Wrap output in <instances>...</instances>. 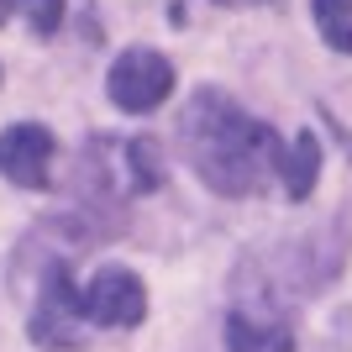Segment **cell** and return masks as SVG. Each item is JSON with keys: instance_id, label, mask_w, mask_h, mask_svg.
<instances>
[{"instance_id": "6da1fadb", "label": "cell", "mask_w": 352, "mask_h": 352, "mask_svg": "<svg viewBox=\"0 0 352 352\" xmlns=\"http://www.w3.org/2000/svg\"><path fill=\"white\" fill-rule=\"evenodd\" d=\"M179 137H184V153H190L195 174L216 195H252L268 179V168H284L274 126L252 121L242 105H232L216 89H200L190 100Z\"/></svg>"}, {"instance_id": "7a4b0ae2", "label": "cell", "mask_w": 352, "mask_h": 352, "mask_svg": "<svg viewBox=\"0 0 352 352\" xmlns=\"http://www.w3.org/2000/svg\"><path fill=\"white\" fill-rule=\"evenodd\" d=\"M105 89H111V100H116L121 111L142 116V111H153V105L168 100V89H174V63L163 58V53H153V47H126V53L111 63V74H105Z\"/></svg>"}, {"instance_id": "3957f363", "label": "cell", "mask_w": 352, "mask_h": 352, "mask_svg": "<svg viewBox=\"0 0 352 352\" xmlns=\"http://www.w3.org/2000/svg\"><path fill=\"white\" fill-rule=\"evenodd\" d=\"M85 294L69 284V268L47 263L43 274V294H37V310H32V342L37 347H79V326H85Z\"/></svg>"}, {"instance_id": "277c9868", "label": "cell", "mask_w": 352, "mask_h": 352, "mask_svg": "<svg viewBox=\"0 0 352 352\" xmlns=\"http://www.w3.org/2000/svg\"><path fill=\"white\" fill-rule=\"evenodd\" d=\"M79 294H85V316L95 326H137L147 316L142 279L126 274V268H95V279Z\"/></svg>"}, {"instance_id": "5b68a950", "label": "cell", "mask_w": 352, "mask_h": 352, "mask_svg": "<svg viewBox=\"0 0 352 352\" xmlns=\"http://www.w3.org/2000/svg\"><path fill=\"white\" fill-rule=\"evenodd\" d=\"M47 163H53V132L37 121H16L0 132V174L21 190H43Z\"/></svg>"}, {"instance_id": "8992f818", "label": "cell", "mask_w": 352, "mask_h": 352, "mask_svg": "<svg viewBox=\"0 0 352 352\" xmlns=\"http://www.w3.org/2000/svg\"><path fill=\"white\" fill-rule=\"evenodd\" d=\"M226 347L232 352H294V337L279 321H252V316H226Z\"/></svg>"}, {"instance_id": "52a82bcc", "label": "cell", "mask_w": 352, "mask_h": 352, "mask_svg": "<svg viewBox=\"0 0 352 352\" xmlns=\"http://www.w3.org/2000/svg\"><path fill=\"white\" fill-rule=\"evenodd\" d=\"M316 174H321V142L310 132H300L294 147L284 153V190H289V200H305L316 190Z\"/></svg>"}, {"instance_id": "ba28073f", "label": "cell", "mask_w": 352, "mask_h": 352, "mask_svg": "<svg viewBox=\"0 0 352 352\" xmlns=\"http://www.w3.org/2000/svg\"><path fill=\"white\" fill-rule=\"evenodd\" d=\"M316 27L337 53H352V0H316Z\"/></svg>"}, {"instance_id": "9c48e42d", "label": "cell", "mask_w": 352, "mask_h": 352, "mask_svg": "<svg viewBox=\"0 0 352 352\" xmlns=\"http://www.w3.org/2000/svg\"><path fill=\"white\" fill-rule=\"evenodd\" d=\"M21 11H27V21H32V32H53L63 21V0H16Z\"/></svg>"}, {"instance_id": "30bf717a", "label": "cell", "mask_w": 352, "mask_h": 352, "mask_svg": "<svg viewBox=\"0 0 352 352\" xmlns=\"http://www.w3.org/2000/svg\"><path fill=\"white\" fill-rule=\"evenodd\" d=\"M132 168H137V184L153 190V184H158V147L153 142H132Z\"/></svg>"}, {"instance_id": "8fae6325", "label": "cell", "mask_w": 352, "mask_h": 352, "mask_svg": "<svg viewBox=\"0 0 352 352\" xmlns=\"http://www.w3.org/2000/svg\"><path fill=\"white\" fill-rule=\"evenodd\" d=\"M6 16H11V0H0V27H6Z\"/></svg>"}, {"instance_id": "7c38bea8", "label": "cell", "mask_w": 352, "mask_h": 352, "mask_svg": "<svg viewBox=\"0 0 352 352\" xmlns=\"http://www.w3.org/2000/svg\"><path fill=\"white\" fill-rule=\"evenodd\" d=\"M216 6H252V0H216Z\"/></svg>"}]
</instances>
